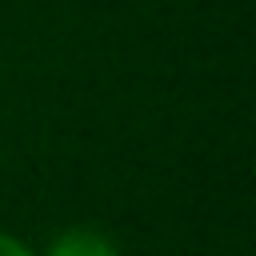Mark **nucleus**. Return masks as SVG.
<instances>
[{"mask_svg":"<svg viewBox=\"0 0 256 256\" xmlns=\"http://www.w3.org/2000/svg\"><path fill=\"white\" fill-rule=\"evenodd\" d=\"M0 256H36L24 240H16V236H8V232H0Z\"/></svg>","mask_w":256,"mask_h":256,"instance_id":"obj_2","label":"nucleus"},{"mask_svg":"<svg viewBox=\"0 0 256 256\" xmlns=\"http://www.w3.org/2000/svg\"><path fill=\"white\" fill-rule=\"evenodd\" d=\"M48 256H120L116 244L96 228H68L52 240Z\"/></svg>","mask_w":256,"mask_h":256,"instance_id":"obj_1","label":"nucleus"}]
</instances>
